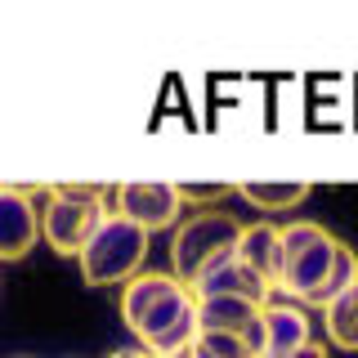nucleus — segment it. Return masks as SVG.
<instances>
[{"label":"nucleus","mask_w":358,"mask_h":358,"mask_svg":"<svg viewBox=\"0 0 358 358\" xmlns=\"http://www.w3.org/2000/svg\"><path fill=\"white\" fill-rule=\"evenodd\" d=\"M287 358H327V350H322L318 341H309V345H300L296 354H287Z\"/></svg>","instance_id":"f3484780"},{"label":"nucleus","mask_w":358,"mask_h":358,"mask_svg":"<svg viewBox=\"0 0 358 358\" xmlns=\"http://www.w3.org/2000/svg\"><path fill=\"white\" fill-rule=\"evenodd\" d=\"M148 358H152V354H148Z\"/></svg>","instance_id":"6ab92c4d"},{"label":"nucleus","mask_w":358,"mask_h":358,"mask_svg":"<svg viewBox=\"0 0 358 358\" xmlns=\"http://www.w3.org/2000/svg\"><path fill=\"white\" fill-rule=\"evenodd\" d=\"M233 193L264 215H287L309 197V184H300V179H246V184H233Z\"/></svg>","instance_id":"9b49d317"},{"label":"nucleus","mask_w":358,"mask_h":358,"mask_svg":"<svg viewBox=\"0 0 358 358\" xmlns=\"http://www.w3.org/2000/svg\"><path fill=\"white\" fill-rule=\"evenodd\" d=\"M188 296H193V300L224 296V300H246V305H268V300H273V287H268L260 273H251L238 255H224L220 264H210L206 273L188 287Z\"/></svg>","instance_id":"6e6552de"},{"label":"nucleus","mask_w":358,"mask_h":358,"mask_svg":"<svg viewBox=\"0 0 358 358\" xmlns=\"http://www.w3.org/2000/svg\"><path fill=\"white\" fill-rule=\"evenodd\" d=\"M184 358H251V350L242 345V336H229V331H197L188 341Z\"/></svg>","instance_id":"4468645a"},{"label":"nucleus","mask_w":358,"mask_h":358,"mask_svg":"<svg viewBox=\"0 0 358 358\" xmlns=\"http://www.w3.org/2000/svg\"><path fill=\"white\" fill-rule=\"evenodd\" d=\"M112 358H148V354H143V350H117Z\"/></svg>","instance_id":"a211bd4d"},{"label":"nucleus","mask_w":358,"mask_h":358,"mask_svg":"<svg viewBox=\"0 0 358 358\" xmlns=\"http://www.w3.org/2000/svg\"><path fill=\"white\" fill-rule=\"evenodd\" d=\"M238 233H242V224L233 215H224V210H215V206L179 220V229L171 238V268H175V278L184 287H193L210 264H220L224 255H233Z\"/></svg>","instance_id":"39448f33"},{"label":"nucleus","mask_w":358,"mask_h":358,"mask_svg":"<svg viewBox=\"0 0 358 358\" xmlns=\"http://www.w3.org/2000/svg\"><path fill=\"white\" fill-rule=\"evenodd\" d=\"M322 331L336 350L358 354V282L345 287L331 305H322Z\"/></svg>","instance_id":"ddd939ff"},{"label":"nucleus","mask_w":358,"mask_h":358,"mask_svg":"<svg viewBox=\"0 0 358 358\" xmlns=\"http://www.w3.org/2000/svg\"><path fill=\"white\" fill-rule=\"evenodd\" d=\"M41 242V210L27 188L0 184V260H22Z\"/></svg>","instance_id":"0eeeda50"},{"label":"nucleus","mask_w":358,"mask_h":358,"mask_svg":"<svg viewBox=\"0 0 358 358\" xmlns=\"http://www.w3.org/2000/svg\"><path fill=\"white\" fill-rule=\"evenodd\" d=\"M121 322L152 358H184L188 341L197 336L193 296L175 273H134L121 291Z\"/></svg>","instance_id":"f257e3e1"},{"label":"nucleus","mask_w":358,"mask_h":358,"mask_svg":"<svg viewBox=\"0 0 358 358\" xmlns=\"http://www.w3.org/2000/svg\"><path fill=\"white\" fill-rule=\"evenodd\" d=\"M229 193H233V184H179L184 206H188V201H220V197H229Z\"/></svg>","instance_id":"dca6fc26"},{"label":"nucleus","mask_w":358,"mask_h":358,"mask_svg":"<svg viewBox=\"0 0 358 358\" xmlns=\"http://www.w3.org/2000/svg\"><path fill=\"white\" fill-rule=\"evenodd\" d=\"M148 260V233L134 229L130 220L121 215H103V224L94 229V238L81 246L76 264H81V278L85 287H117V282H130L134 273Z\"/></svg>","instance_id":"20e7f679"},{"label":"nucleus","mask_w":358,"mask_h":358,"mask_svg":"<svg viewBox=\"0 0 358 358\" xmlns=\"http://www.w3.org/2000/svg\"><path fill=\"white\" fill-rule=\"evenodd\" d=\"M358 282V255L345 246L341 238H336V255H331V273H327V282H322L318 291V305H331L336 296H341L345 287H354Z\"/></svg>","instance_id":"2eb2a0df"},{"label":"nucleus","mask_w":358,"mask_h":358,"mask_svg":"<svg viewBox=\"0 0 358 358\" xmlns=\"http://www.w3.org/2000/svg\"><path fill=\"white\" fill-rule=\"evenodd\" d=\"M331 255H336V238L322 224L313 220H291L278 224V278L273 291H287V296L305 300V305H318V291L331 273Z\"/></svg>","instance_id":"f03ea898"},{"label":"nucleus","mask_w":358,"mask_h":358,"mask_svg":"<svg viewBox=\"0 0 358 358\" xmlns=\"http://www.w3.org/2000/svg\"><path fill=\"white\" fill-rule=\"evenodd\" d=\"M260 327H264V358H287L296 354L300 345H309V313L291 300H268L260 305Z\"/></svg>","instance_id":"1a4fd4ad"},{"label":"nucleus","mask_w":358,"mask_h":358,"mask_svg":"<svg viewBox=\"0 0 358 358\" xmlns=\"http://www.w3.org/2000/svg\"><path fill=\"white\" fill-rule=\"evenodd\" d=\"M260 318V305H246V300H193V322L197 331H229V336H242L251 322Z\"/></svg>","instance_id":"f8f14e48"},{"label":"nucleus","mask_w":358,"mask_h":358,"mask_svg":"<svg viewBox=\"0 0 358 358\" xmlns=\"http://www.w3.org/2000/svg\"><path fill=\"white\" fill-rule=\"evenodd\" d=\"M103 215H108L103 188L54 184V188H45V206H41V242L54 255H81V246L94 238Z\"/></svg>","instance_id":"7ed1b4c3"},{"label":"nucleus","mask_w":358,"mask_h":358,"mask_svg":"<svg viewBox=\"0 0 358 358\" xmlns=\"http://www.w3.org/2000/svg\"><path fill=\"white\" fill-rule=\"evenodd\" d=\"M233 255H238V260L251 268V273H260L264 282L273 287V278H278V224H268V220L242 224Z\"/></svg>","instance_id":"9d476101"},{"label":"nucleus","mask_w":358,"mask_h":358,"mask_svg":"<svg viewBox=\"0 0 358 358\" xmlns=\"http://www.w3.org/2000/svg\"><path fill=\"white\" fill-rule=\"evenodd\" d=\"M112 201V215L130 220L134 229L157 233V229H171L184 210V197H179V184H166V179H126L108 193Z\"/></svg>","instance_id":"423d86ee"}]
</instances>
